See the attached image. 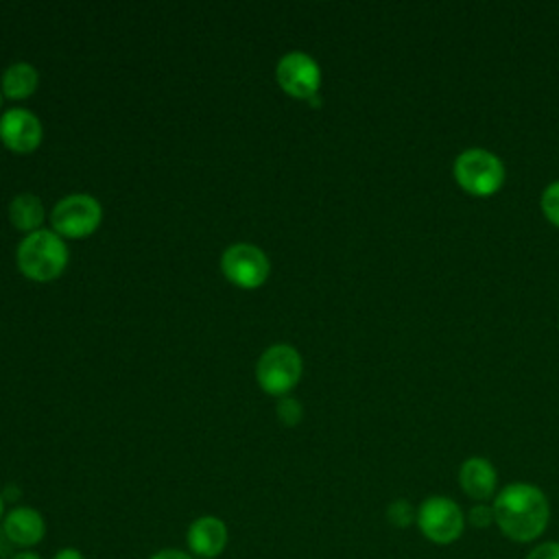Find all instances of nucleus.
Returning a JSON list of instances; mask_svg holds the SVG:
<instances>
[{
  "mask_svg": "<svg viewBox=\"0 0 559 559\" xmlns=\"http://www.w3.org/2000/svg\"><path fill=\"white\" fill-rule=\"evenodd\" d=\"M493 520L513 542H535L548 526L550 504L546 493L531 483H511L493 498Z\"/></svg>",
  "mask_w": 559,
  "mask_h": 559,
  "instance_id": "obj_1",
  "label": "nucleus"
},
{
  "mask_svg": "<svg viewBox=\"0 0 559 559\" xmlns=\"http://www.w3.org/2000/svg\"><path fill=\"white\" fill-rule=\"evenodd\" d=\"M68 245L52 229L26 234L17 245V266L33 282H52L68 266Z\"/></svg>",
  "mask_w": 559,
  "mask_h": 559,
  "instance_id": "obj_2",
  "label": "nucleus"
},
{
  "mask_svg": "<svg viewBox=\"0 0 559 559\" xmlns=\"http://www.w3.org/2000/svg\"><path fill=\"white\" fill-rule=\"evenodd\" d=\"M452 175L461 190H465L472 197H491L502 188L507 179L502 159L496 153L480 146L461 151L454 159Z\"/></svg>",
  "mask_w": 559,
  "mask_h": 559,
  "instance_id": "obj_3",
  "label": "nucleus"
},
{
  "mask_svg": "<svg viewBox=\"0 0 559 559\" xmlns=\"http://www.w3.org/2000/svg\"><path fill=\"white\" fill-rule=\"evenodd\" d=\"M304 371L299 352L288 343H275L266 347L255 365V380L269 395H286L295 389Z\"/></svg>",
  "mask_w": 559,
  "mask_h": 559,
  "instance_id": "obj_4",
  "label": "nucleus"
},
{
  "mask_svg": "<svg viewBox=\"0 0 559 559\" xmlns=\"http://www.w3.org/2000/svg\"><path fill=\"white\" fill-rule=\"evenodd\" d=\"M103 221L100 203L85 192L66 194L50 210V225L63 240L66 238H85L98 229Z\"/></svg>",
  "mask_w": 559,
  "mask_h": 559,
  "instance_id": "obj_5",
  "label": "nucleus"
},
{
  "mask_svg": "<svg viewBox=\"0 0 559 559\" xmlns=\"http://www.w3.org/2000/svg\"><path fill=\"white\" fill-rule=\"evenodd\" d=\"M415 524L419 533L432 544H452L465 531V515L461 507L448 496H430L426 498L415 515Z\"/></svg>",
  "mask_w": 559,
  "mask_h": 559,
  "instance_id": "obj_6",
  "label": "nucleus"
},
{
  "mask_svg": "<svg viewBox=\"0 0 559 559\" xmlns=\"http://www.w3.org/2000/svg\"><path fill=\"white\" fill-rule=\"evenodd\" d=\"M221 271L234 286L251 290L266 282L271 262L260 247L251 242H234L221 255Z\"/></svg>",
  "mask_w": 559,
  "mask_h": 559,
  "instance_id": "obj_7",
  "label": "nucleus"
},
{
  "mask_svg": "<svg viewBox=\"0 0 559 559\" xmlns=\"http://www.w3.org/2000/svg\"><path fill=\"white\" fill-rule=\"evenodd\" d=\"M275 79L288 96L310 100L319 94L321 68L308 52L290 50L282 55V59L277 61Z\"/></svg>",
  "mask_w": 559,
  "mask_h": 559,
  "instance_id": "obj_8",
  "label": "nucleus"
},
{
  "mask_svg": "<svg viewBox=\"0 0 559 559\" xmlns=\"http://www.w3.org/2000/svg\"><path fill=\"white\" fill-rule=\"evenodd\" d=\"M44 127L41 120L24 109L11 107L0 116V140L13 153H31L41 144Z\"/></svg>",
  "mask_w": 559,
  "mask_h": 559,
  "instance_id": "obj_9",
  "label": "nucleus"
},
{
  "mask_svg": "<svg viewBox=\"0 0 559 559\" xmlns=\"http://www.w3.org/2000/svg\"><path fill=\"white\" fill-rule=\"evenodd\" d=\"M229 542L227 524L216 515H199L188 524L186 546L197 559H216Z\"/></svg>",
  "mask_w": 559,
  "mask_h": 559,
  "instance_id": "obj_10",
  "label": "nucleus"
},
{
  "mask_svg": "<svg viewBox=\"0 0 559 559\" xmlns=\"http://www.w3.org/2000/svg\"><path fill=\"white\" fill-rule=\"evenodd\" d=\"M2 535L20 550H31L46 537V520L35 507H13L2 518Z\"/></svg>",
  "mask_w": 559,
  "mask_h": 559,
  "instance_id": "obj_11",
  "label": "nucleus"
},
{
  "mask_svg": "<svg viewBox=\"0 0 559 559\" xmlns=\"http://www.w3.org/2000/svg\"><path fill=\"white\" fill-rule=\"evenodd\" d=\"M459 485L474 502H487L496 493L498 472L491 461L483 456H469L459 467Z\"/></svg>",
  "mask_w": 559,
  "mask_h": 559,
  "instance_id": "obj_12",
  "label": "nucleus"
},
{
  "mask_svg": "<svg viewBox=\"0 0 559 559\" xmlns=\"http://www.w3.org/2000/svg\"><path fill=\"white\" fill-rule=\"evenodd\" d=\"M46 218L44 212V203L37 194L33 192H20L17 197L11 199L9 203V221L13 223L15 229L24 231V234H33L37 229H41Z\"/></svg>",
  "mask_w": 559,
  "mask_h": 559,
  "instance_id": "obj_13",
  "label": "nucleus"
},
{
  "mask_svg": "<svg viewBox=\"0 0 559 559\" xmlns=\"http://www.w3.org/2000/svg\"><path fill=\"white\" fill-rule=\"evenodd\" d=\"M37 85H39L37 68L26 61H17V63H11L9 68H4L2 79H0L2 96L11 98V100L28 98L37 90Z\"/></svg>",
  "mask_w": 559,
  "mask_h": 559,
  "instance_id": "obj_14",
  "label": "nucleus"
},
{
  "mask_svg": "<svg viewBox=\"0 0 559 559\" xmlns=\"http://www.w3.org/2000/svg\"><path fill=\"white\" fill-rule=\"evenodd\" d=\"M415 515H417V509H413V504L408 500H393L389 507H386V520L395 526V528H406L411 522H415Z\"/></svg>",
  "mask_w": 559,
  "mask_h": 559,
  "instance_id": "obj_15",
  "label": "nucleus"
},
{
  "mask_svg": "<svg viewBox=\"0 0 559 559\" xmlns=\"http://www.w3.org/2000/svg\"><path fill=\"white\" fill-rule=\"evenodd\" d=\"M539 205H542V212L548 218V223L559 227V179L544 188Z\"/></svg>",
  "mask_w": 559,
  "mask_h": 559,
  "instance_id": "obj_16",
  "label": "nucleus"
},
{
  "mask_svg": "<svg viewBox=\"0 0 559 559\" xmlns=\"http://www.w3.org/2000/svg\"><path fill=\"white\" fill-rule=\"evenodd\" d=\"M467 522L474 528H487L489 524H496L493 520V507H489L487 502H476L469 513H467Z\"/></svg>",
  "mask_w": 559,
  "mask_h": 559,
  "instance_id": "obj_17",
  "label": "nucleus"
},
{
  "mask_svg": "<svg viewBox=\"0 0 559 559\" xmlns=\"http://www.w3.org/2000/svg\"><path fill=\"white\" fill-rule=\"evenodd\" d=\"M301 404L297 402V400H293V397H284V400H280V404H277V417L282 419V424H286V426H295V424H299V419H301Z\"/></svg>",
  "mask_w": 559,
  "mask_h": 559,
  "instance_id": "obj_18",
  "label": "nucleus"
},
{
  "mask_svg": "<svg viewBox=\"0 0 559 559\" xmlns=\"http://www.w3.org/2000/svg\"><path fill=\"white\" fill-rule=\"evenodd\" d=\"M526 559H559V542H542L537 544Z\"/></svg>",
  "mask_w": 559,
  "mask_h": 559,
  "instance_id": "obj_19",
  "label": "nucleus"
},
{
  "mask_svg": "<svg viewBox=\"0 0 559 559\" xmlns=\"http://www.w3.org/2000/svg\"><path fill=\"white\" fill-rule=\"evenodd\" d=\"M148 559H197V557H192L188 550H181V548H162V550H155Z\"/></svg>",
  "mask_w": 559,
  "mask_h": 559,
  "instance_id": "obj_20",
  "label": "nucleus"
},
{
  "mask_svg": "<svg viewBox=\"0 0 559 559\" xmlns=\"http://www.w3.org/2000/svg\"><path fill=\"white\" fill-rule=\"evenodd\" d=\"M52 559H85V557H83V552H81L79 548L66 546V548H59V550L52 555Z\"/></svg>",
  "mask_w": 559,
  "mask_h": 559,
  "instance_id": "obj_21",
  "label": "nucleus"
},
{
  "mask_svg": "<svg viewBox=\"0 0 559 559\" xmlns=\"http://www.w3.org/2000/svg\"><path fill=\"white\" fill-rule=\"evenodd\" d=\"M9 559H41V557L35 550H17Z\"/></svg>",
  "mask_w": 559,
  "mask_h": 559,
  "instance_id": "obj_22",
  "label": "nucleus"
},
{
  "mask_svg": "<svg viewBox=\"0 0 559 559\" xmlns=\"http://www.w3.org/2000/svg\"><path fill=\"white\" fill-rule=\"evenodd\" d=\"M4 513H7V511H4V496H2V493H0V522H2V518H4Z\"/></svg>",
  "mask_w": 559,
  "mask_h": 559,
  "instance_id": "obj_23",
  "label": "nucleus"
},
{
  "mask_svg": "<svg viewBox=\"0 0 559 559\" xmlns=\"http://www.w3.org/2000/svg\"><path fill=\"white\" fill-rule=\"evenodd\" d=\"M0 105H2V90H0Z\"/></svg>",
  "mask_w": 559,
  "mask_h": 559,
  "instance_id": "obj_24",
  "label": "nucleus"
}]
</instances>
